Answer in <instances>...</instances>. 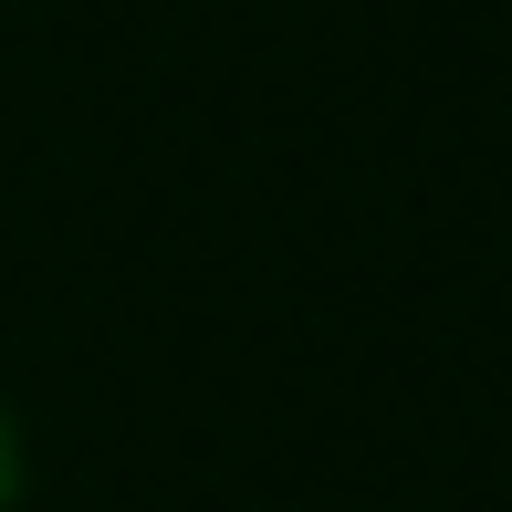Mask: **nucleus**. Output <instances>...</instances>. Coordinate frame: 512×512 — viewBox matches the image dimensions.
<instances>
[{
	"label": "nucleus",
	"mask_w": 512,
	"mask_h": 512,
	"mask_svg": "<svg viewBox=\"0 0 512 512\" xmlns=\"http://www.w3.org/2000/svg\"><path fill=\"white\" fill-rule=\"evenodd\" d=\"M21 492H32V439H21V408L0 398V512H21Z\"/></svg>",
	"instance_id": "obj_1"
}]
</instances>
